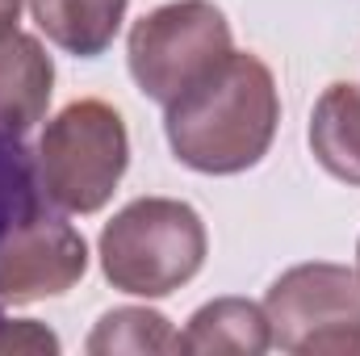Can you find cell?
<instances>
[{"label":"cell","mask_w":360,"mask_h":356,"mask_svg":"<svg viewBox=\"0 0 360 356\" xmlns=\"http://www.w3.org/2000/svg\"><path fill=\"white\" fill-rule=\"evenodd\" d=\"M0 352H59V340L34 319H0Z\"/></svg>","instance_id":"7c38bea8"},{"label":"cell","mask_w":360,"mask_h":356,"mask_svg":"<svg viewBox=\"0 0 360 356\" xmlns=\"http://www.w3.org/2000/svg\"><path fill=\"white\" fill-rule=\"evenodd\" d=\"M34 164L51 205L68 214L105 210L130 168V134L122 113L96 96L72 101L46 122Z\"/></svg>","instance_id":"3957f363"},{"label":"cell","mask_w":360,"mask_h":356,"mask_svg":"<svg viewBox=\"0 0 360 356\" xmlns=\"http://www.w3.org/2000/svg\"><path fill=\"white\" fill-rule=\"evenodd\" d=\"M17 17H21V0H0V34L17 30Z\"/></svg>","instance_id":"4fadbf2b"},{"label":"cell","mask_w":360,"mask_h":356,"mask_svg":"<svg viewBox=\"0 0 360 356\" xmlns=\"http://www.w3.org/2000/svg\"><path fill=\"white\" fill-rule=\"evenodd\" d=\"M356 276H360V243H356Z\"/></svg>","instance_id":"5bb4252c"},{"label":"cell","mask_w":360,"mask_h":356,"mask_svg":"<svg viewBox=\"0 0 360 356\" xmlns=\"http://www.w3.org/2000/svg\"><path fill=\"white\" fill-rule=\"evenodd\" d=\"M310 151L344 184H360V89L340 80L314 101L310 113Z\"/></svg>","instance_id":"30bf717a"},{"label":"cell","mask_w":360,"mask_h":356,"mask_svg":"<svg viewBox=\"0 0 360 356\" xmlns=\"http://www.w3.org/2000/svg\"><path fill=\"white\" fill-rule=\"evenodd\" d=\"M55 63L34 34L4 30L0 34V134L25 139L51 105Z\"/></svg>","instance_id":"52a82bcc"},{"label":"cell","mask_w":360,"mask_h":356,"mask_svg":"<svg viewBox=\"0 0 360 356\" xmlns=\"http://www.w3.org/2000/svg\"><path fill=\"white\" fill-rule=\"evenodd\" d=\"M180 340H184V352L193 356H260L272 348V327L264 306L248 298H214L201 310H193Z\"/></svg>","instance_id":"ba28073f"},{"label":"cell","mask_w":360,"mask_h":356,"mask_svg":"<svg viewBox=\"0 0 360 356\" xmlns=\"http://www.w3.org/2000/svg\"><path fill=\"white\" fill-rule=\"evenodd\" d=\"M231 25L210 0H172L134 21L126 63L139 92L155 105H172L180 92L205 80L231 55Z\"/></svg>","instance_id":"277c9868"},{"label":"cell","mask_w":360,"mask_h":356,"mask_svg":"<svg viewBox=\"0 0 360 356\" xmlns=\"http://www.w3.org/2000/svg\"><path fill=\"white\" fill-rule=\"evenodd\" d=\"M130 0H30L38 30L68 55L96 59L113 46Z\"/></svg>","instance_id":"9c48e42d"},{"label":"cell","mask_w":360,"mask_h":356,"mask_svg":"<svg viewBox=\"0 0 360 356\" xmlns=\"http://www.w3.org/2000/svg\"><path fill=\"white\" fill-rule=\"evenodd\" d=\"M272 344L293 356H360V276L344 265H297L264 298Z\"/></svg>","instance_id":"5b68a950"},{"label":"cell","mask_w":360,"mask_h":356,"mask_svg":"<svg viewBox=\"0 0 360 356\" xmlns=\"http://www.w3.org/2000/svg\"><path fill=\"white\" fill-rule=\"evenodd\" d=\"M89 272V239L46 205L30 210L0 239V306H30L68 293Z\"/></svg>","instance_id":"8992f818"},{"label":"cell","mask_w":360,"mask_h":356,"mask_svg":"<svg viewBox=\"0 0 360 356\" xmlns=\"http://www.w3.org/2000/svg\"><path fill=\"white\" fill-rule=\"evenodd\" d=\"M281 122V96L269 63L231 51L205 80L164 105V134L184 168L235 177L269 155Z\"/></svg>","instance_id":"6da1fadb"},{"label":"cell","mask_w":360,"mask_h":356,"mask_svg":"<svg viewBox=\"0 0 360 356\" xmlns=\"http://www.w3.org/2000/svg\"><path fill=\"white\" fill-rule=\"evenodd\" d=\"M92 356H117V352H184L180 331L160 310L147 306H117L109 314H101V323L92 327L89 344Z\"/></svg>","instance_id":"8fae6325"},{"label":"cell","mask_w":360,"mask_h":356,"mask_svg":"<svg viewBox=\"0 0 360 356\" xmlns=\"http://www.w3.org/2000/svg\"><path fill=\"white\" fill-rule=\"evenodd\" d=\"M105 281L134 298H168L188 285L210 252L201 214L176 197H139L101 231Z\"/></svg>","instance_id":"7a4b0ae2"}]
</instances>
